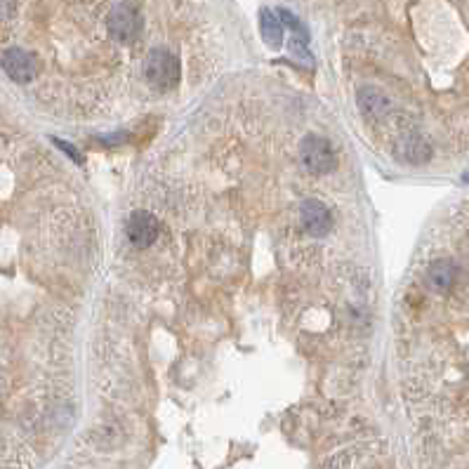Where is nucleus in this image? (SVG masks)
<instances>
[{
  "label": "nucleus",
  "mask_w": 469,
  "mask_h": 469,
  "mask_svg": "<svg viewBox=\"0 0 469 469\" xmlns=\"http://www.w3.org/2000/svg\"><path fill=\"white\" fill-rule=\"evenodd\" d=\"M144 78L156 90H173L180 81V61L165 48H156L144 59Z\"/></svg>",
  "instance_id": "nucleus-1"
},
{
  "label": "nucleus",
  "mask_w": 469,
  "mask_h": 469,
  "mask_svg": "<svg viewBox=\"0 0 469 469\" xmlns=\"http://www.w3.org/2000/svg\"><path fill=\"white\" fill-rule=\"evenodd\" d=\"M300 156H302L305 168L314 175L330 173L337 163L335 149L330 146V142L325 140V137H318V135L305 137V142H302V146H300Z\"/></svg>",
  "instance_id": "nucleus-2"
},
{
  "label": "nucleus",
  "mask_w": 469,
  "mask_h": 469,
  "mask_svg": "<svg viewBox=\"0 0 469 469\" xmlns=\"http://www.w3.org/2000/svg\"><path fill=\"white\" fill-rule=\"evenodd\" d=\"M106 26H108V33H111L116 41L121 43H133L137 36H140V15H137V10L133 8L130 3H118L116 8L108 12V19H106Z\"/></svg>",
  "instance_id": "nucleus-3"
},
{
  "label": "nucleus",
  "mask_w": 469,
  "mask_h": 469,
  "mask_svg": "<svg viewBox=\"0 0 469 469\" xmlns=\"http://www.w3.org/2000/svg\"><path fill=\"white\" fill-rule=\"evenodd\" d=\"M125 236L133 248L144 250L149 245L156 243L158 238V220L151 213L144 210H137L128 217V224H125Z\"/></svg>",
  "instance_id": "nucleus-4"
},
{
  "label": "nucleus",
  "mask_w": 469,
  "mask_h": 469,
  "mask_svg": "<svg viewBox=\"0 0 469 469\" xmlns=\"http://www.w3.org/2000/svg\"><path fill=\"white\" fill-rule=\"evenodd\" d=\"M0 64H3L5 73L12 78L15 83H28L36 78V57L21 48H10L5 50L3 57H0Z\"/></svg>",
  "instance_id": "nucleus-5"
},
{
  "label": "nucleus",
  "mask_w": 469,
  "mask_h": 469,
  "mask_svg": "<svg viewBox=\"0 0 469 469\" xmlns=\"http://www.w3.org/2000/svg\"><path fill=\"white\" fill-rule=\"evenodd\" d=\"M300 217H302V227H305L312 236H325V233L333 229V215H330V210L325 208L321 201H316V198H309V201L302 203Z\"/></svg>",
  "instance_id": "nucleus-6"
},
{
  "label": "nucleus",
  "mask_w": 469,
  "mask_h": 469,
  "mask_svg": "<svg viewBox=\"0 0 469 469\" xmlns=\"http://www.w3.org/2000/svg\"><path fill=\"white\" fill-rule=\"evenodd\" d=\"M396 156L403 158L405 163L422 165V163H427L429 158H432V149H429V144L422 140V137L408 135L396 144Z\"/></svg>",
  "instance_id": "nucleus-7"
},
{
  "label": "nucleus",
  "mask_w": 469,
  "mask_h": 469,
  "mask_svg": "<svg viewBox=\"0 0 469 469\" xmlns=\"http://www.w3.org/2000/svg\"><path fill=\"white\" fill-rule=\"evenodd\" d=\"M358 106H361V111L368 118L380 121L389 111V99L377 88H363L361 93H358Z\"/></svg>",
  "instance_id": "nucleus-8"
},
{
  "label": "nucleus",
  "mask_w": 469,
  "mask_h": 469,
  "mask_svg": "<svg viewBox=\"0 0 469 469\" xmlns=\"http://www.w3.org/2000/svg\"><path fill=\"white\" fill-rule=\"evenodd\" d=\"M427 283L437 293H448L455 283V265L450 260H437L427 274Z\"/></svg>",
  "instance_id": "nucleus-9"
},
{
  "label": "nucleus",
  "mask_w": 469,
  "mask_h": 469,
  "mask_svg": "<svg viewBox=\"0 0 469 469\" xmlns=\"http://www.w3.org/2000/svg\"><path fill=\"white\" fill-rule=\"evenodd\" d=\"M260 28H262V38L267 45L271 48H281L283 43V26L278 21V17L274 10H262L260 12Z\"/></svg>",
  "instance_id": "nucleus-10"
},
{
  "label": "nucleus",
  "mask_w": 469,
  "mask_h": 469,
  "mask_svg": "<svg viewBox=\"0 0 469 469\" xmlns=\"http://www.w3.org/2000/svg\"><path fill=\"white\" fill-rule=\"evenodd\" d=\"M305 38H290V43H288V48H290V52H293L297 57V61H302V64H307V66H312L314 61H312V55H309V50L305 48Z\"/></svg>",
  "instance_id": "nucleus-11"
},
{
  "label": "nucleus",
  "mask_w": 469,
  "mask_h": 469,
  "mask_svg": "<svg viewBox=\"0 0 469 469\" xmlns=\"http://www.w3.org/2000/svg\"><path fill=\"white\" fill-rule=\"evenodd\" d=\"M15 5L17 0H0V19H8L15 12Z\"/></svg>",
  "instance_id": "nucleus-12"
}]
</instances>
